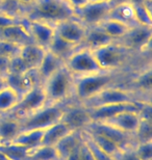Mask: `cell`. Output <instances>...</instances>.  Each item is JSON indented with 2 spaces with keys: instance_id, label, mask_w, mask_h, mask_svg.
I'll use <instances>...</instances> for the list:
<instances>
[{
  "instance_id": "obj_1",
  "label": "cell",
  "mask_w": 152,
  "mask_h": 160,
  "mask_svg": "<svg viewBox=\"0 0 152 160\" xmlns=\"http://www.w3.org/2000/svg\"><path fill=\"white\" fill-rule=\"evenodd\" d=\"M74 8L67 0H34L25 8L24 19L55 25L74 18Z\"/></svg>"
},
{
  "instance_id": "obj_2",
  "label": "cell",
  "mask_w": 152,
  "mask_h": 160,
  "mask_svg": "<svg viewBox=\"0 0 152 160\" xmlns=\"http://www.w3.org/2000/svg\"><path fill=\"white\" fill-rule=\"evenodd\" d=\"M75 77L66 67H61L42 83L48 104L68 103L73 99Z\"/></svg>"
},
{
  "instance_id": "obj_3",
  "label": "cell",
  "mask_w": 152,
  "mask_h": 160,
  "mask_svg": "<svg viewBox=\"0 0 152 160\" xmlns=\"http://www.w3.org/2000/svg\"><path fill=\"white\" fill-rule=\"evenodd\" d=\"M114 84H117L115 72L104 71L75 77L72 100L77 103H83L96 96L102 89Z\"/></svg>"
},
{
  "instance_id": "obj_4",
  "label": "cell",
  "mask_w": 152,
  "mask_h": 160,
  "mask_svg": "<svg viewBox=\"0 0 152 160\" xmlns=\"http://www.w3.org/2000/svg\"><path fill=\"white\" fill-rule=\"evenodd\" d=\"M67 103L46 104L34 113L22 118L20 121L21 131L45 130L51 125L60 122Z\"/></svg>"
},
{
  "instance_id": "obj_5",
  "label": "cell",
  "mask_w": 152,
  "mask_h": 160,
  "mask_svg": "<svg viewBox=\"0 0 152 160\" xmlns=\"http://www.w3.org/2000/svg\"><path fill=\"white\" fill-rule=\"evenodd\" d=\"M142 102H150V101L144 100L143 98L137 95L131 89H127L117 84H114L102 89L96 96H94L90 100L83 102L81 104L85 105L88 108H92V107L109 105V104L142 103Z\"/></svg>"
},
{
  "instance_id": "obj_6",
  "label": "cell",
  "mask_w": 152,
  "mask_h": 160,
  "mask_svg": "<svg viewBox=\"0 0 152 160\" xmlns=\"http://www.w3.org/2000/svg\"><path fill=\"white\" fill-rule=\"evenodd\" d=\"M92 52L102 71L116 72L124 65L126 56L130 51L126 49L118 41H115L105 46L92 50Z\"/></svg>"
},
{
  "instance_id": "obj_7",
  "label": "cell",
  "mask_w": 152,
  "mask_h": 160,
  "mask_svg": "<svg viewBox=\"0 0 152 160\" xmlns=\"http://www.w3.org/2000/svg\"><path fill=\"white\" fill-rule=\"evenodd\" d=\"M65 67L74 77L104 72L97 63L92 50L82 46L77 48L75 52L66 60Z\"/></svg>"
},
{
  "instance_id": "obj_8",
  "label": "cell",
  "mask_w": 152,
  "mask_h": 160,
  "mask_svg": "<svg viewBox=\"0 0 152 160\" xmlns=\"http://www.w3.org/2000/svg\"><path fill=\"white\" fill-rule=\"evenodd\" d=\"M46 104L47 98L43 86L38 85L30 88L24 95H22L17 105L9 113L20 120L22 118L34 113V111L39 110Z\"/></svg>"
},
{
  "instance_id": "obj_9",
  "label": "cell",
  "mask_w": 152,
  "mask_h": 160,
  "mask_svg": "<svg viewBox=\"0 0 152 160\" xmlns=\"http://www.w3.org/2000/svg\"><path fill=\"white\" fill-rule=\"evenodd\" d=\"M113 8L111 2H91L89 1L81 8L74 9V16L86 27L97 26L107 19Z\"/></svg>"
},
{
  "instance_id": "obj_10",
  "label": "cell",
  "mask_w": 152,
  "mask_h": 160,
  "mask_svg": "<svg viewBox=\"0 0 152 160\" xmlns=\"http://www.w3.org/2000/svg\"><path fill=\"white\" fill-rule=\"evenodd\" d=\"M152 39V27L134 24L129 26L125 36L118 42L129 51L144 52L149 49Z\"/></svg>"
},
{
  "instance_id": "obj_11",
  "label": "cell",
  "mask_w": 152,
  "mask_h": 160,
  "mask_svg": "<svg viewBox=\"0 0 152 160\" xmlns=\"http://www.w3.org/2000/svg\"><path fill=\"white\" fill-rule=\"evenodd\" d=\"M60 121L66 124L71 131H83L92 123L89 109L77 102H68Z\"/></svg>"
},
{
  "instance_id": "obj_12",
  "label": "cell",
  "mask_w": 152,
  "mask_h": 160,
  "mask_svg": "<svg viewBox=\"0 0 152 160\" xmlns=\"http://www.w3.org/2000/svg\"><path fill=\"white\" fill-rule=\"evenodd\" d=\"M53 27L55 34L60 37L61 39L66 40L77 47L82 46L86 32V27L75 17L59 22L55 25H53Z\"/></svg>"
},
{
  "instance_id": "obj_13",
  "label": "cell",
  "mask_w": 152,
  "mask_h": 160,
  "mask_svg": "<svg viewBox=\"0 0 152 160\" xmlns=\"http://www.w3.org/2000/svg\"><path fill=\"white\" fill-rule=\"evenodd\" d=\"M85 130L107 137L108 139H111L116 145L120 147V149L127 148V147L134 145V137L131 135L117 129L112 125L104 123V122H92Z\"/></svg>"
},
{
  "instance_id": "obj_14",
  "label": "cell",
  "mask_w": 152,
  "mask_h": 160,
  "mask_svg": "<svg viewBox=\"0 0 152 160\" xmlns=\"http://www.w3.org/2000/svg\"><path fill=\"white\" fill-rule=\"evenodd\" d=\"M142 103H121V104H109V105H102V106H97L88 108L90 116H91L92 122H104L111 118L117 116V114L124 112V111H140Z\"/></svg>"
},
{
  "instance_id": "obj_15",
  "label": "cell",
  "mask_w": 152,
  "mask_h": 160,
  "mask_svg": "<svg viewBox=\"0 0 152 160\" xmlns=\"http://www.w3.org/2000/svg\"><path fill=\"white\" fill-rule=\"evenodd\" d=\"M22 21L26 26L34 43L47 50L55 34L53 25L41 21L26 20V19H23Z\"/></svg>"
},
{
  "instance_id": "obj_16",
  "label": "cell",
  "mask_w": 152,
  "mask_h": 160,
  "mask_svg": "<svg viewBox=\"0 0 152 160\" xmlns=\"http://www.w3.org/2000/svg\"><path fill=\"white\" fill-rule=\"evenodd\" d=\"M0 40L11 42V43L18 45L20 47L34 43L26 26L22 20H19L16 23L0 30Z\"/></svg>"
},
{
  "instance_id": "obj_17",
  "label": "cell",
  "mask_w": 152,
  "mask_h": 160,
  "mask_svg": "<svg viewBox=\"0 0 152 160\" xmlns=\"http://www.w3.org/2000/svg\"><path fill=\"white\" fill-rule=\"evenodd\" d=\"M140 121L141 117L139 114V111H124V112H121L104 121V123L112 125L117 129L134 137V134L140 124Z\"/></svg>"
},
{
  "instance_id": "obj_18",
  "label": "cell",
  "mask_w": 152,
  "mask_h": 160,
  "mask_svg": "<svg viewBox=\"0 0 152 160\" xmlns=\"http://www.w3.org/2000/svg\"><path fill=\"white\" fill-rule=\"evenodd\" d=\"M20 132L19 119L11 113H0V143L13 142Z\"/></svg>"
},
{
  "instance_id": "obj_19",
  "label": "cell",
  "mask_w": 152,
  "mask_h": 160,
  "mask_svg": "<svg viewBox=\"0 0 152 160\" xmlns=\"http://www.w3.org/2000/svg\"><path fill=\"white\" fill-rule=\"evenodd\" d=\"M82 142V131H71L54 146L60 160H65Z\"/></svg>"
},
{
  "instance_id": "obj_20",
  "label": "cell",
  "mask_w": 152,
  "mask_h": 160,
  "mask_svg": "<svg viewBox=\"0 0 152 160\" xmlns=\"http://www.w3.org/2000/svg\"><path fill=\"white\" fill-rule=\"evenodd\" d=\"M113 42H115V40H113L111 37H108L107 34L97 25V26L86 27V32L85 40H83V43H82V47L94 50L99 47L111 44Z\"/></svg>"
},
{
  "instance_id": "obj_21",
  "label": "cell",
  "mask_w": 152,
  "mask_h": 160,
  "mask_svg": "<svg viewBox=\"0 0 152 160\" xmlns=\"http://www.w3.org/2000/svg\"><path fill=\"white\" fill-rule=\"evenodd\" d=\"M45 53H46V49L34 43L22 46L20 48V52H19L20 56L23 58L29 69L39 68V66L41 65L42 60L44 58Z\"/></svg>"
},
{
  "instance_id": "obj_22",
  "label": "cell",
  "mask_w": 152,
  "mask_h": 160,
  "mask_svg": "<svg viewBox=\"0 0 152 160\" xmlns=\"http://www.w3.org/2000/svg\"><path fill=\"white\" fill-rule=\"evenodd\" d=\"M107 19H113V20L122 22L128 26L137 24L134 20V4L130 2H124L121 4L114 5L109 12Z\"/></svg>"
},
{
  "instance_id": "obj_23",
  "label": "cell",
  "mask_w": 152,
  "mask_h": 160,
  "mask_svg": "<svg viewBox=\"0 0 152 160\" xmlns=\"http://www.w3.org/2000/svg\"><path fill=\"white\" fill-rule=\"evenodd\" d=\"M77 46L75 45L69 43L66 40L61 39L60 37H59L57 34H54L52 41L48 47V51L51 52L53 55H55L56 57H59L60 60H63L64 63L66 62V60L75 52V50L77 49Z\"/></svg>"
},
{
  "instance_id": "obj_24",
  "label": "cell",
  "mask_w": 152,
  "mask_h": 160,
  "mask_svg": "<svg viewBox=\"0 0 152 160\" xmlns=\"http://www.w3.org/2000/svg\"><path fill=\"white\" fill-rule=\"evenodd\" d=\"M70 132L71 130L66 124L63 123L61 121L57 122V123L51 125L50 127H48L47 129L44 130L42 145L54 147L63 137H65Z\"/></svg>"
},
{
  "instance_id": "obj_25",
  "label": "cell",
  "mask_w": 152,
  "mask_h": 160,
  "mask_svg": "<svg viewBox=\"0 0 152 160\" xmlns=\"http://www.w3.org/2000/svg\"><path fill=\"white\" fill-rule=\"evenodd\" d=\"M64 66H65V63L63 60H60L59 57H56L48 50H46L44 58L42 60L41 65L39 66V68H38V72L42 79V83Z\"/></svg>"
},
{
  "instance_id": "obj_26",
  "label": "cell",
  "mask_w": 152,
  "mask_h": 160,
  "mask_svg": "<svg viewBox=\"0 0 152 160\" xmlns=\"http://www.w3.org/2000/svg\"><path fill=\"white\" fill-rule=\"evenodd\" d=\"M43 134H44V130L21 131L13 142L22 147H25V148H27L30 151V150H34L42 145Z\"/></svg>"
},
{
  "instance_id": "obj_27",
  "label": "cell",
  "mask_w": 152,
  "mask_h": 160,
  "mask_svg": "<svg viewBox=\"0 0 152 160\" xmlns=\"http://www.w3.org/2000/svg\"><path fill=\"white\" fill-rule=\"evenodd\" d=\"M98 26L107 34L108 37H111L113 40L119 41L125 36V33L127 32L129 26L122 22L113 20V19H105L104 21H102Z\"/></svg>"
},
{
  "instance_id": "obj_28",
  "label": "cell",
  "mask_w": 152,
  "mask_h": 160,
  "mask_svg": "<svg viewBox=\"0 0 152 160\" xmlns=\"http://www.w3.org/2000/svg\"><path fill=\"white\" fill-rule=\"evenodd\" d=\"M0 152L8 160H27L29 150L14 142L0 143Z\"/></svg>"
},
{
  "instance_id": "obj_29",
  "label": "cell",
  "mask_w": 152,
  "mask_h": 160,
  "mask_svg": "<svg viewBox=\"0 0 152 160\" xmlns=\"http://www.w3.org/2000/svg\"><path fill=\"white\" fill-rule=\"evenodd\" d=\"M132 85L134 88V92H137V95H150L152 88V70L150 67L144 69L140 74H138V76L132 81Z\"/></svg>"
},
{
  "instance_id": "obj_30",
  "label": "cell",
  "mask_w": 152,
  "mask_h": 160,
  "mask_svg": "<svg viewBox=\"0 0 152 160\" xmlns=\"http://www.w3.org/2000/svg\"><path fill=\"white\" fill-rule=\"evenodd\" d=\"M20 99L14 89L8 85L0 91V113H9L14 109Z\"/></svg>"
},
{
  "instance_id": "obj_31",
  "label": "cell",
  "mask_w": 152,
  "mask_h": 160,
  "mask_svg": "<svg viewBox=\"0 0 152 160\" xmlns=\"http://www.w3.org/2000/svg\"><path fill=\"white\" fill-rule=\"evenodd\" d=\"M82 132L85 133L100 150H102V151L105 152L106 154L111 155L112 157L119 151V150H120V147L118 145H116V143L114 142H112L111 139H108L107 137L100 135V134H97V133L89 132V131H86V130H83Z\"/></svg>"
},
{
  "instance_id": "obj_32",
  "label": "cell",
  "mask_w": 152,
  "mask_h": 160,
  "mask_svg": "<svg viewBox=\"0 0 152 160\" xmlns=\"http://www.w3.org/2000/svg\"><path fill=\"white\" fill-rule=\"evenodd\" d=\"M27 160H60L54 147L41 145L30 150Z\"/></svg>"
},
{
  "instance_id": "obj_33",
  "label": "cell",
  "mask_w": 152,
  "mask_h": 160,
  "mask_svg": "<svg viewBox=\"0 0 152 160\" xmlns=\"http://www.w3.org/2000/svg\"><path fill=\"white\" fill-rule=\"evenodd\" d=\"M134 143L152 140V123L150 120L141 119L140 124L134 134Z\"/></svg>"
},
{
  "instance_id": "obj_34",
  "label": "cell",
  "mask_w": 152,
  "mask_h": 160,
  "mask_svg": "<svg viewBox=\"0 0 152 160\" xmlns=\"http://www.w3.org/2000/svg\"><path fill=\"white\" fill-rule=\"evenodd\" d=\"M134 20L135 23L143 26L152 27L151 12L144 4H134Z\"/></svg>"
},
{
  "instance_id": "obj_35",
  "label": "cell",
  "mask_w": 152,
  "mask_h": 160,
  "mask_svg": "<svg viewBox=\"0 0 152 160\" xmlns=\"http://www.w3.org/2000/svg\"><path fill=\"white\" fill-rule=\"evenodd\" d=\"M134 151L140 160H152V140L144 142H135Z\"/></svg>"
},
{
  "instance_id": "obj_36",
  "label": "cell",
  "mask_w": 152,
  "mask_h": 160,
  "mask_svg": "<svg viewBox=\"0 0 152 160\" xmlns=\"http://www.w3.org/2000/svg\"><path fill=\"white\" fill-rule=\"evenodd\" d=\"M27 70H29V68L20 56V54L9 58L8 74H23Z\"/></svg>"
},
{
  "instance_id": "obj_37",
  "label": "cell",
  "mask_w": 152,
  "mask_h": 160,
  "mask_svg": "<svg viewBox=\"0 0 152 160\" xmlns=\"http://www.w3.org/2000/svg\"><path fill=\"white\" fill-rule=\"evenodd\" d=\"M20 46L13 44L11 42L0 40V56L12 58V57L18 55L20 52Z\"/></svg>"
},
{
  "instance_id": "obj_38",
  "label": "cell",
  "mask_w": 152,
  "mask_h": 160,
  "mask_svg": "<svg viewBox=\"0 0 152 160\" xmlns=\"http://www.w3.org/2000/svg\"><path fill=\"white\" fill-rule=\"evenodd\" d=\"M82 136H83V139L86 140V142L88 143L89 148L91 149L95 160H114V158H113L111 155L106 154L105 152H103L102 150H100L98 147H97L83 132H82Z\"/></svg>"
},
{
  "instance_id": "obj_39",
  "label": "cell",
  "mask_w": 152,
  "mask_h": 160,
  "mask_svg": "<svg viewBox=\"0 0 152 160\" xmlns=\"http://www.w3.org/2000/svg\"><path fill=\"white\" fill-rule=\"evenodd\" d=\"M114 160H140L134 151V146L120 149L113 156Z\"/></svg>"
},
{
  "instance_id": "obj_40",
  "label": "cell",
  "mask_w": 152,
  "mask_h": 160,
  "mask_svg": "<svg viewBox=\"0 0 152 160\" xmlns=\"http://www.w3.org/2000/svg\"><path fill=\"white\" fill-rule=\"evenodd\" d=\"M19 20H20V19L15 17L11 12L0 9V30L9 26V25L16 23V22H18Z\"/></svg>"
},
{
  "instance_id": "obj_41",
  "label": "cell",
  "mask_w": 152,
  "mask_h": 160,
  "mask_svg": "<svg viewBox=\"0 0 152 160\" xmlns=\"http://www.w3.org/2000/svg\"><path fill=\"white\" fill-rule=\"evenodd\" d=\"M80 160H95L91 149L89 148L88 143L83 139V136H82L81 146H80Z\"/></svg>"
},
{
  "instance_id": "obj_42",
  "label": "cell",
  "mask_w": 152,
  "mask_h": 160,
  "mask_svg": "<svg viewBox=\"0 0 152 160\" xmlns=\"http://www.w3.org/2000/svg\"><path fill=\"white\" fill-rule=\"evenodd\" d=\"M8 65L9 58L0 56V78H5L8 74Z\"/></svg>"
},
{
  "instance_id": "obj_43",
  "label": "cell",
  "mask_w": 152,
  "mask_h": 160,
  "mask_svg": "<svg viewBox=\"0 0 152 160\" xmlns=\"http://www.w3.org/2000/svg\"><path fill=\"white\" fill-rule=\"evenodd\" d=\"M67 1L74 9H75L86 4V3L89 2V0H67Z\"/></svg>"
},
{
  "instance_id": "obj_44",
  "label": "cell",
  "mask_w": 152,
  "mask_h": 160,
  "mask_svg": "<svg viewBox=\"0 0 152 160\" xmlns=\"http://www.w3.org/2000/svg\"><path fill=\"white\" fill-rule=\"evenodd\" d=\"M80 146H81V143H80V145L77 147V148L74 150V151L71 153L65 160H80Z\"/></svg>"
},
{
  "instance_id": "obj_45",
  "label": "cell",
  "mask_w": 152,
  "mask_h": 160,
  "mask_svg": "<svg viewBox=\"0 0 152 160\" xmlns=\"http://www.w3.org/2000/svg\"><path fill=\"white\" fill-rule=\"evenodd\" d=\"M34 1V0H16V2H17L19 5H22V6H24V8L30 5Z\"/></svg>"
},
{
  "instance_id": "obj_46",
  "label": "cell",
  "mask_w": 152,
  "mask_h": 160,
  "mask_svg": "<svg viewBox=\"0 0 152 160\" xmlns=\"http://www.w3.org/2000/svg\"><path fill=\"white\" fill-rule=\"evenodd\" d=\"M145 1L146 0H129V2L132 3V4H143Z\"/></svg>"
},
{
  "instance_id": "obj_47",
  "label": "cell",
  "mask_w": 152,
  "mask_h": 160,
  "mask_svg": "<svg viewBox=\"0 0 152 160\" xmlns=\"http://www.w3.org/2000/svg\"><path fill=\"white\" fill-rule=\"evenodd\" d=\"M5 86H6V83H5L4 78H0V91H1L2 88H4Z\"/></svg>"
},
{
  "instance_id": "obj_48",
  "label": "cell",
  "mask_w": 152,
  "mask_h": 160,
  "mask_svg": "<svg viewBox=\"0 0 152 160\" xmlns=\"http://www.w3.org/2000/svg\"><path fill=\"white\" fill-rule=\"evenodd\" d=\"M91 2H111L112 0H89Z\"/></svg>"
},
{
  "instance_id": "obj_49",
  "label": "cell",
  "mask_w": 152,
  "mask_h": 160,
  "mask_svg": "<svg viewBox=\"0 0 152 160\" xmlns=\"http://www.w3.org/2000/svg\"><path fill=\"white\" fill-rule=\"evenodd\" d=\"M0 160H8V158H6V157H5V156H4V155H3V154H2V153H1V152H0Z\"/></svg>"
},
{
  "instance_id": "obj_50",
  "label": "cell",
  "mask_w": 152,
  "mask_h": 160,
  "mask_svg": "<svg viewBox=\"0 0 152 160\" xmlns=\"http://www.w3.org/2000/svg\"><path fill=\"white\" fill-rule=\"evenodd\" d=\"M3 3H4V1H3V0H0V8L3 5Z\"/></svg>"
},
{
  "instance_id": "obj_51",
  "label": "cell",
  "mask_w": 152,
  "mask_h": 160,
  "mask_svg": "<svg viewBox=\"0 0 152 160\" xmlns=\"http://www.w3.org/2000/svg\"><path fill=\"white\" fill-rule=\"evenodd\" d=\"M3 1H4V3H5L6 1H11V0H3ZM15 1H16V0H15ZM4 3H3V4H4Z\"/></svg>"
}]
</instances>
